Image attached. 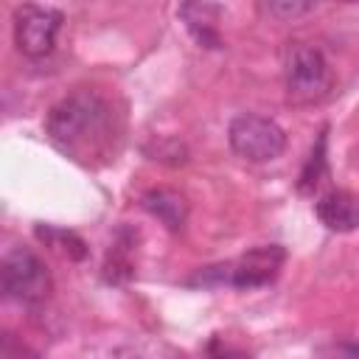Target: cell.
Wrapping results in <instances>:
<instances>
[{"label":"cell","mask_w":359,"mask_h":359,"mask_svg":"<svg viewBox=\"0 0 359 359\" xmlns=\"http://www.w3.org/2000/svg\"><path fill=\"white\" fill-rule=\"evenodd\" d=\"M45 129L53 146L79 163L104 157L112 146V137L118 135L112 104L90 87L73 90L70 95L56 101L48 112Z\"/></svg>","instance_id":"cell-1"},{"label":"cell","mask_w":359,"mask_h":359,"mask_svg":"<svg viewBox=\"0 0 359 359\" xmlns=\"http://www.w3.org/2000/svg\"><path fill=\"white\" fill-rule=\"evenodd\" d=\"M283 81H286V98L297 107L323 101L334 87V76H331L325 56L317 48L303 45V42L289 48Z\"/></svg>","instance_id":"cell-2"},{"label":"cell","mask_w":359,"mask_h":359,"mask_svg":"<svg viewBox=\"0 0 359 359\" xmlns=\"http://www.w3.org/2000/svg\"><path fill=\"white\" fill-rule=\"evenodd\" d=\"M0 283L11 300L25 303V306H36V303L48 300L50 286H53L45 261L36 252H31L28 247H17L3 258Z\"/></svg>","instance_id":"cell-3"},{"label":"cell","mask_w":359,"mask_h":359,"mask_svg":"<svg viewBox=\"0 0 359 359\" xmlns=\"http://www.w3.org/2000/svg\"><path fill=\"white\" fill-rule=\"evenodd\" d=\"M227 143L230 149L250 160V163H269L278 160L286 149V132L264 115H236L227 126Z\"/></svg>","instance_id":"cell-4"},{"label":"cell","mask_w":359,"mask_h":359,"mask_svg":"<svg viewBox=\"0 0 359 359\" xmlns=\"http://www.w3.org/2000/svg\"><path fill=\"white\" fill-rule=\"evenodd\" d=\"M62 11L50 6H22L14 17V42L22 56L42 59L53 50L56 36L62 31Z\"/></svg>","instance_id":"cell-5"},{"label":"cell","mask_w":359,"mask_h":359,"mask_svg":"<svg viewBox=\"0 0 359 359\" xmlns=\"http://www.w3.org/2000/svg\"><path fill=\"white\" fill-rule=\"evenodd\" d=\"M283 261H286V250L280 244H261L224 269H227V280L236 289H258L278 278Z\"/></svg>","instance_id":"cell-6"},{"label":"cell","mask_w":359,"mask_h":359,"mask_svg":"<svg viewBox=\"0 0 359 359\" xmlns=\"http://www.w3.org/2000/svg\"><path fill=\"white\" fill-rule=\"evenodd\" d=\"M317 219L334 233L359 230V202L348 191H328L314 202Z\"/></svg>","instance_id":"cell-7"},{"label":"cell","mask_w":359,"mask_h":359,"mask_svg":"<svg viewBox=\"0 0 359 359\" xmlns=\"http://www.w3.org/2000/svg\"><path fill=\"white\" fill-rule=\"evenodd\" d=\"M140 202L168 230H174V233L182 230V224L188 219V202H185V196L180 191H174V188H151V191L143 194Z\"/></svg>","instance_id":"cell-8"},{"label":"cell","mask_w":359,"mask_h":359,"mask_svg":"<svg viewBox=\"0 0 359 359\" xmlns=\"http://www.w3.org/2000/svg\"><path fill=\"white\" fill-rule=\"evenodd\" d=\"M185 22V28L191 31V36L202 45V48H219L222 36L216 31V20L222 14V6H210V3H185L177 11Z\"/></svg>","instance_id":"cell-9"},{"label":"cell","mask_w":359,"mask_h":359,"mask_svg":"<svg viewBox=\"0 0 359 359\" xmlns=\"http://www.w3.org/2000/svg\"><path fill=\"white\" fill-rule=\"evenodd\" d=\"M325 143H328V132L323 129V132H320V137H317V143H314V146H311V151H309V160H306L303 171H300V180H297V191H300V194H311V191L323 182L325 168H328Z\"/></svg>","instance_id":"cell-10"},{"label":"cell","mask_w":359,"mask_h":359,"mask_svg":"<svg viewBox=\"0 0 359 359\" xmlns=\"http://www.w3.org/2000/svg\"><path fill=\"white\" fill-rule=\"evenodd\" d=\"M36 236H39L42 241H48L56 252H62V255H67V258H73V261H81V258L87 255V244H84L76 233H70V230L36 227Z\"/></svg>","instance_id":"cell-11"},{"label":"cell","mask_w":359,"mask_h":359,"mask_svg":"<svg viewBox=\"0 0 359 359\" xmlns=\"http://www.w3.org/2000/svg\"><path fill=\"white\" fill-rule=\"evenodd\" d=\"M264 8L272 17H278V20H297V17L309 14V11H314V3H303V0H272Z\"/></svg>","instance_id":"cell-12"}]
</instances>
